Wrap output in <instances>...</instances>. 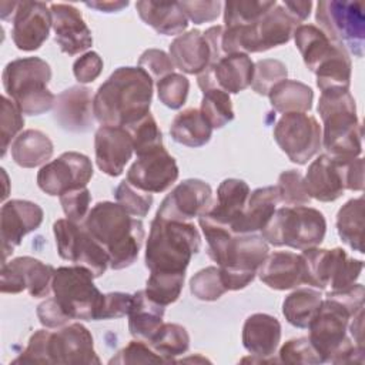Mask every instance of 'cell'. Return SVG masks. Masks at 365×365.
<instances>
[{
    "label": "cell",
    "mask_w": 365,
    "mask_h": 365,
    "mask_svg": "<svg viewBox=\"0 0 365 365\" xmlns=\"http://www.w3.org/2000/svg\"><path fill=\"white\" fill-rule=\"evenodd\" d=\"M311 321L308 339L322 362L362 364L364 348L348 332L351 318L364 308L365 288L354 284L341 291H329Z\"/></svg>",
    "instance_id": "obj_1"
},
{
    "label": "cell",
    "mask_w": 365,
    "mask_h": 365,
    "mask_svg": "<svg viewBox=\"0 0 365 365\" xmlns=\"http://www.w3.org/2000/svg\"><path fill=\"white\" fill-rule=\"evenodd\" d=\"M153 78L141 67H118L93 97V113L101 125L127 127L150 113Z\"/></svg>",
    "instance_id": "obj_2"
},
{
    "label": "cell",
    "mask_w": 365,
    "mask_h": 365,
    "mask_svg": "<svg viewBox=\"0 0 365 365\" xmlns=\"http://www.w3.org/2000/svg\"><path fill=\"white\" fill-rule=\"evenodd\" d=\"M83 227L106 250L110 259L108 268L123 269L137 259L145 235L144 225L118 202H97Z\"/></svg>",
    "instance_id": "obj_3"
},
{
    "label": "cell",
    "mask_w": 365,
    "mask_h": 365,
    "mask_svg": "<svg viewBox=\"0 0 365 365\" xmlns=\"http://www.w3.org/2000/svg\"><path fill=\"white\" fill-rule=\"evenodd\" d=\"M201 248V237L192 222L170 221L155 215L151 221L144 262L150 272H185Z\"/></svg>",
    "instance_id": "obj_4"
},
{
    "label": "cell",
    "mask_w": 365,
    "mask_h": 365,
    "mask_svg": "<svg viewBox=\"0 0 365 365\" xmlns=\"http://www.w3.org/2000/svg\"><path fill=\"white\" fill-rule=\"evenodd\" d=\"M324 131L322 145L335 158H355L362 153V125L349 90L321 91L318 101Z\"/></svg>",
    "instance_id": "obj_5"
},
{
    "label": "cell",
    "mask_w": 365,
    "mask_h": 365,
    "mask_svg": "<svg viewBox=\"0 0 365 365\" xmlns=\"http://www.w3.org/2000/svg\"><path fill=\"white\" fill-rule=\"evenodd\" d=\"M51 78L48 63L40 57L16 58L3 70V87L23 114L40 115L54 107L56 96L47 88Z\"/></svg>",
    "instance_id": "obj_6"
},
{
    "label": "cell",
    "mask_w": 365,
    "mask_h": 365,
    "mask_svg": "<svg viewBox=\"0 0 365 365\" xmlns=\"http://www.w3.org/2000/svg\"><path fill=\"white\" fill-rule=\"evenodd\" d=\"M298 26L299 23L287 11L282 3H277L251 26L224 27L222 51L225 56L267 51L288 43Z\"/></svg>",
    "instance_id": "obj_7"
},
{
    "label": "cell",
    "mask_w": 365,
    "mask_h": 365,
    "mask_svg": "<svg viewBox=\"0 0 365 365\" xmlns=\"http://www.w3.org/2000/svg\"><path fill=\"white\" fill-rule=\"evenodd\" d=\"M327 232V221L321 211L307 205L281 207L275 210L261 237L274 247L307 250L318 247Z\"/></svg>",
    "instance_id": "obj_8"
},
{
    "label": "cell",
    "mask_w": 365,
    "mask_h": 365,
    "mask_svg": "<svg viewBox=\"0 0 365 365\" xmlns=\"http://www.w3.org/2000/svg\"><path fill=\"white\" fill-rule=\"evenodd\" d=\"M93 278V274L80 265L60 267L54 271V298L71 319H100L104 294L94 285Z\"/></svg>",
    "instance_id": "obj_9"
},
{
    "label": "cell",
    "mask_w": 365,
    "mask_h": 365,
    "mask_svg": "<svg viewBox=\"0 0 365 365\" xmlns=\"http://www.w3.org/2000/svg\"><path fill=\"white\" fill-rule=\"evenodd\" d=\"M365 6L361 1H319L315 20L325 36L355 57L364 56Z\"/></svg>",
    "instance_id": "obj_10"
},
{
    "label": "cell",
    "mask_w": 365,
    "mask_h": 365,
    "mask_svg": "<svg viewBox=\"0 0 365 365\" xmlns=\"http://www.w3.org/2000/svg\"><path fill=\"white\" fill-rule=\"evenodd\" d=\"M268 242L255 234H235L218 265L227 291L245 288L268 254Z\"/></svg>",
    "instance_id": "obj_11"
},
{
    "label": "cell",
    "mask_w": 365,
    "mask_h": 365,
    "mask_svg": "<svg viewBox=\"0 0 365 365\" xmlns=\"http://www.w3.org/2000/svg\"><path fill=\"white\" fill-rule=\"evenodd\" d=\"M53 232L60 258L88 269L94 278L106 272L110 264L108 255L83 224L60 218L53 224Z\"/></svg>",
    "instance_id": "obj_12"
},
{
    "label": "cell",
    "mask_w": 365,
    "mask_h": 365,
    "mask_svg": "<svg viewBox=\"0 0 365 365\" xmlns=\"http://www.w3.org/2000/svg\"><path fill=\"white\" fill-rule=\"evenodd\" d=\"M274 140L295 164H307L322 145L317 118L307 113H287L274 127Z\"/></svg>",
    "instance_id": "obj_13"
},
{
    "label": "cell",
    "mask_w": 365,
    "mask_h": 365,
    "mask_svg": "<svg viewBox=\"0 0 365 365\" xmlns=\"http://www.w3.org/2000/svg\"><path fill=\"white\" fill-rule=\"evenodd\" d=\"M93 177L91 160L77 151L63 153L37 173V185L48 195H61L73 188L87 187Z\"/></svg>",
    "instance_id": "obj_14"
},
{
    "label": "cell",
    "mask_w": 365,
    "mask_h": 365,
    "mask_svg": "<svg viewBox=\"0 0 365 365\" xmlns=\"http://www.w3.org/2000/svg\"><path fill=\"white\" fill-rule=\"evenodd\" d=\"M54 267L33 257H17L1 265L0 291L3 294H19L24 289L33 298L47 297L51 289Z\"/></svg>",
    "instance_id": "obj_15"
},
{
    "label": "cell",
    "mask_w": 365,
    "mask_h": 365,
    "mask_svg": "<svg viewBox=\"0 0 365 365\" xmlns=\"http://www.w3.org/2000/svg\"><path fill=\"white\" fill-rule=\"evenodd\" d=\"M212 190L208 182L198 178H188L174 187L161 201L157 217L170 221H184L205 214L211 208Z\"/></svg>",
    "instance_id": "obj_16"
},
{
    "label": "cell",
    "mask_w": 365,
    "mask_h": 365,
    "mask_svg": "<svg viewBox=\"0 0 365 365\" xmlns=\"http://www.w3.org/2000/svg\"><path fill=\"white\" fill-rule=\"evenodd\" d=\"M254 77V61L248 54H227L217 63L210 64L198 74L201 91L218 88L228 94H237L251 86Z\"/></svg>",
    "instance_id": "obj_17"
},
{
    "label": "cell",
    "mask_w": 365,
    "mask_h": 365,
    "mask_svg": "<svg viewBox=\"0 0 365 365\" xmlns=\"http://www.w3.org/2000/svg\"><path fill=\"white\" fill-rule=\"evenodd\" d=\"M178 178V167L171 154L163 147L137 157L127 171V181L145 192H163Z\"/></svg>",
    "instance_id": "obj_18"
},
{
    "label": "cell",
    "mask_w": 365,
    "mask_h": 365,
    "mask_svg": "<svg viewBox=\"0 0 365 365\" xmlns=\"http://www.w3.org/2000/svg\"><path fill=\"white\" fill-rule=\"evenodd\" d=\"M44 212L40 205L27 200H10L0 210V231L3 262L20 245L24 235L37 230L43 222Z\"/></svg>",
    "instance_id": "obj_19"
},
{
    "label": "cell",
    "mask_w": 365,
    "mask_h": 365,
    "mask_svg": "<svg viewBox=\"0 0 365 365\" xmlns=\"http://www.w3.org/2000/svg\"><path fill=\"white\" fill-rule=\"evenodd\" d=\"M50 364H100L91 332L80 322L64 325L50 335Z\"/></svg>",
    "instance_id": "obj_20"
},
{
    "label": "cell",
    "mask_w": 365,
    "mask_h": 365,
    "mask_svg": "<svg viewBox=\"0 0 365 365\" xmlns=\"http://www.w3.org/2000/svg\"><path fill=\"white\" fill-rule=\"evenodd\" d=\"M11 38L23 51H34L47 40L51 29V11L41 1H19L13 17Z\"/></svg>",
    "instance_id": "obj_21"
},
{
    "label": "cell",
    "mask_w": 365,
    "mask_h": 365,
    "mask_svg": "<svg viewBox=\"0 0 365 365\" xmlns=\"http://www.w3.org/2000/svg\"><path fill=\"white\" fill-rule=\"evenodd\" d=\"M51 29L60 50L68 56H76L93 46L91 30L86 24L81 13L73 4L53 3Z\"/></svg>",
    "instance_id": "obj_22"
},
{
    "label": "cell",
    "mask_w": 365,
    "mask_h": 365,
    "mask_svg": "<svg viewBox=\"0 0 365 365\" xmlns=\"http://www.w3.org/2000/svg\"><path fill=\"white\" fill-rule=\"evenodd\" d=\"M133 141L124 127L101 125L94 135V153L97 167L110 177L123 174L133 155Z\"/></svg>",
    "instance_id": "obj_23"
},
{
    "label": "cell",
    "mask_w": 365,
    "mask_h": 365,
    "mask_svg": "<svg viewBox=\"0 0 365 365\" xmlns=\"http://www.w3.org/2000/svg\"><path fill=\"white\" fill-rule=\"evenodd\" d=\"M54 120L71 133H86L93 125L91 90L84 86H73L61 91L54 103Z\"/></svg>",
    "instance_id": "obj_24"
},
{
    "label": "cell",
    "mask_w": 365,
    "mask_h": 365,
    "mask_svg": "<svg viewBox=\"0 0 365 365\" xmlns=\"http://www.w3.org/2000/svg\"><path fill=\"white\" fill-rule=\"evenodd\" d=\"M257 274L265 285L277 291L292 289L305 284L302 257L291 251L268 252Z\"/></svg>",
    "instance_id": "obj_25"
},
{
    "label": "cell",
    "mask_w": 365,
    "mask_h": 365,
    "mask_svg": "<svg viewBox=\"0 0 365 365\" xmlns=\"http://www.w3.org/2000/svg\"><path fill=\"white\" fill-rule=\"evenodd\" d=\"M304 181L309 197L322 202L335 201L345 191L339 161L328 154L318 155L309 164Z\"/></svg>",
    "instance_id": "obj_26"
},
{
    "label": "cell",
    "mask_w": 365,
    "mask_h": 365,
    "mask_svg": "<svg viewBox=\"0 0 365 365\" xmlns=\"http://www.w3.org/2000/svg\"><path fill=\"white\" fill-rule=\"evenodd\" d=\"M281 341V324L268 314L250 315L242 327V345L259 362H269Z\"/></svg>",
    "instance_id": "obj_27"
},
{
    "label": "cell",
    "mask_w": 365,
    "mask_h": 365,
    "mask_svg": "<svg viewBox=\"0 0 365 365\" xmlns=\"http://www.w3.org/2000/svg\"><path fill=\"white\" fill-rule=\"evenodd\" d=\"M279 204L277 185L259 187L250 192L242 214L231 225L234 234H254L261 231Z\"/></svg>",
    "instance_id": "obj_28"
},
{
    "label": "cell",
    "mask_w": 365,
    "mask_h": 365,
    "mask_svg": "<svg viewBox=\"0 0 365 365\" xmlns=\"http://www.w3.org/2000/svg\"><path fill=\"white\" fill-rule=\"evenodd\" d=\"M170 58L178 70L187 74H200L211 63V53L200 30L180 34L170 44Z\"/></svg>",
    "instance_id": "obj_29"
},
{
    "label": "cell",
    "mask_w": 365,
    "mask_h": 365,
    "mask_svg": "<svg viewBox=\"0 0 365 365\" xmlns=\"http://www.w3.org/2000/svg\"><path fill=\"white\" fill-rule=\"evenodd\" d=\"M250 192V187L244 180L227 178L218 185L217 200L205 214L215 222L231 228L242 214Z\"/></svg>",
    "instance_id": "obj_30"
},
{
    "label": "cell",
    "mask_w": 365,
    "mask_h": 365,
    "mask_svg": "<svg viewBox=\"0 0 365 365\" xmlns=\"http://www.w3.org/2000/svg\"><path fill=\"white\" fill-rule=\"evenodd\" d=\"M140 19L158 34L177 36L188 27V19L178 1H151L135 3Z\"/></svg>",
    "instance_id": "obj_31"
},
{
    "label": "cell",
    "mask_w": 365,
    "mask_h": 365,
    "mask_svg": "<svg viewBox=\"0 0 365 365\" xmlns=\"http://www.w3.org/2000/svg\"><path fill=\"white\" fill-rule=\"evenodd\" d=\"M294 38L307 68L312 73H315L336 53L344 50L331 41L325 33L314 24H299L294 31Z\"/></svg>",
    "instance_id": "obj_32"
},
{
    "label": "cell",
    "mask_w": 365,
    "mask_h": 365,
    "mask_svg": "<svg viewBox=\"0 0 365 365\" xmlns=\"http://www.w3.org/2000/svg\"><path fill=\"white\" fill-rule=\"evenodd\" d=\"M165 307L154 302L144 289L133 294V302L128 311V331L140 341L148 342L163 325Z\"/></svg>",
    "instance_id": "obj_33"
},
{
    "label": "cell",
    "mask_w": 365,
    "mask_h": 365,
    "mask_svg": "<svg viewBox=\"0 0 365 365\" xmlns=\"http://www.w3.org/2000/svg\"><path fill=\"white\" fill-rule=\"evenodd\" d=\"M10 151L17 165L23 168H34L47 164L53 155L54 145L43 131L30 128L14 138Z\"/></svg>",
    "instance_id": "obj_34"
},
{
    "label": "cell",
    "mask_w": 365,
    "mask_h": 365,
    "mask_svg": "<svg viewBox=\"0 0 365 365\" xmlns=\"http://www.w3.org/2000/svg\"><path fill=\"white\" fill-rule=\"evenodd\" d=\"M170 134L175 143L197 148L210 141L212 127L198 108H185L174 117L170 127Z\"/></svg>",
    "instance_id": "obj_35"
},
{
    "label": "cell",
    "mask_w": 365,
    "mask_h": 365,
    "mask_svg": "<svg viewBox=\"0 0 365 365\" xmlns=\"http://www.w3.org/2000/svg\"><path fill=\"white\" fill-rule=\"evenodd\" d=\"M269 103L279 113H307L312 107L314 91L309 86L297 80H282L269 93Z\"/></svg>",
    "instance_id": "obj_36"
},
{
    "label": "cell",
    "mask_w": 365,
    "mask_h": 365,
    "mask_svg": "<svg viewBox=\"0 0 365 365\" xmlns=\"http://www.w3.org/2000/svg\"><path fill=\"white\" fill-rule=\"evenodd\" d=\"M336 231L344 244L364 254V197L352 198L339 208Z\"/></svg>",
    "instance_id": "obj_37"
},
{
    "label": "cell",
    "mask_w": 365,
    "mask_h": 365,
    "mask_svg": "<svg viewBox=\"0 0 365 365\" xmlns=\"http://www.w3.org/2000/svg\"><path fill=\"white\" fill-rule=\"evenodd\" d=\"M322 295L312 288H297L282 302V314L285 319L297 328H308L317 315Z\"/></svg>",
    "instance_id": "obj_38"
},
{
    "label": "cell",
    "mask_w": 365,
    "mask_h": 365,
    "mask_svg": "<svg viewBox=\"0 0 365 365\" xmlns=\"http://www.w3.org/2000/svg\"><path fill=\"white\" fill-rule=\"evenodd\" d=\"M364 268L361 259L349 257L342 248L329 250L328 271H327V288L331 291H341L355 284Z\"/></svg>",
    "instance_id": "obj_39"
},
{
    "label": "cell",
    "mask_w": 365,
    "mask_h": 365,
    "mask_svg": "<svg viewBox=\"0 0 365 365\" xmlns=\"http://www.w3.org/2000/svg\"><path fill=\"white\" fill-rule=\"evenodd\" d=\"M148 345L163 358L164 362H173L175 356L185 354L190 348V335L182 325L167 322L160 327Z\"/></svg>",
    "instance_id": "obj_40"
},
{
    "label": "cell",
    "mask_w": 365,
    "mask_h": 365,
    "mask_svg": "<svg viewBox=\"0 0 365 365\" xmlns=\"http://www.w3.org/2000/svg\"><path fill=\"white\" fill-rule=\"evenodd\" d=\"M278 1L230 0L224 3V27L251 26L269 11Z\"/></svg>",
    "instance_id": "obj_41"
},
{
    "label": "cell",
    "mask_w": 365,
    "mask_h": 365,
    "mask_svg": "<svg viewBox=\"0 0 365 365\" xmlns=\"http://www.w3.org/2000/svg\"><path fill=\"white\" fill-rule=\"evenodd\" d=\"M184 278L185 272H150L144 291L154 302L167 307L178 299Z\"/></svg>",
    "instance_id": "obj_42"
},
{
    "label": "cell",
    "mask_w": 365,
    "mask_h": 365,
    "mask_svg": "<svg viewBox=\"0 0 365 365\" xmlns=\"http://www.w3.org/2000/svg\"><path fill=\"white\" fill-rule=\"evenodd\" d=\"M133 141V148L137 157L150 154L158 148H163V134L158 128V124L151 113L145 114L138 121L124 127Z\"/></svg>",
    "instance_id": "obj_43"
},
{
    "label": "cell",
    "mask_w": 365,
    "mask_h": 365,
    "mask_svg": "<svg viewBox=\"0 0 365 365\" xmlns=\"http://www.w3.org/2000/svg\"><path fill=\"white\" fill-rule=\"evenodd\" d=\"M200 111L212 128H222L225 124L234 120L230 94L218 88L202 91Z\"/></svg>",
    "instance_id": "obj_44"
},
{
    "label": "cell",
    "mask_w": 365,
    "mask_h": 365,
    "mask_svg": "<svg viewBox=\"0 0 365 365\" xmlns=\"http://www.w3.org/2000/svg\"><path fill=\"white\" fill-rule=\"evenodd\" d=\"M191 294L201 301H217L221 298L227 288L221 279L218 267H207L200 269L190 281Z\"/></svg>",
    "instance_id": "obj_45"
},
{
    "label": "cell",
    "mask_w": 365,
    "mask_h": 365,
    "mask_svg": "<svg viewBox=\"0 0 365 365\" xmlns=\"http://www.w3.org/2000/svg\"><path fill=\"white\" fill-rule=\"evenodd\" d=\"M287 66L275 58H264L254 64L251 87L259 96H268L269 90L282 80H287Z\"/></svg>",
    "instance_id": "obj_46"
},
{
    "label": "cell",
    "mask_w": 365,
    "mask_h": 365,
    "mask_svg": "<svg viewBox=\"0 0 365 365\" xmlns=\"http://www.w3.org/2000/svg\"><path fill=\"white\" fill-rule=\"evenodd\" d=\"M279 202L295 207V205H307L311 201V197L307 191L304 175L297 170L282 171L278 177L277 182Z\"/></svg>",
    "instance_id": "obj_47"
},
{
    "label": "cell",
    "mask_w": 365,
    "mask_h": 365,
    "mask_svg": "<svg viewBox=\"0 0 365 365\" xmlns=\"http://www.w3.org/2000/svg\"><path fill=\"white\" fill-rule=\"evenodd\" d=\"M114 197L117 202L133 217L135 218H144L153 204V195L150 192H145L133 184H130L127 180L121 181L115 190Z\"/></svg>",
    "instance_id": "obj_48"
},
{
    "label": "cell",
    "mask_w": 365,
    "mask_h": 365,
    "mask_svg": "<svg viewBox=\"0 0 365 365\" xmlns=\"http://www.w3.org/2000/svg\"><path fill=\"white\" fill-rule=\"evenodd\" d=\"M190 90V81L185 76L171 73L157 81L158 100L171 110H178L184 106Z\"/></svg>",
    "instance_id": "obj_49"
},
{
    "label": "cell",
    "mask_w": 365,
    "mask_h": 365,
    "mask_svg": "<svg viewBox=\"0 0 365 365\" xmlns=\"http://www.w3.org/2000/svg\"><path fill=\"white\" fill-rule=\"evenodd\" d=\"M24 125L23 113L16 106L13 100L7 96L1 97V115H0V128H1V157L6 155L9 145L19 135L20 130Z\"/></svg>",
    "instance_id": "obj_50"
},
{
    "label": "cell",
    "mask_w": 365,
    "mask_h": 365,
    "mask_svg": "<svg viewBox=\"0 0 365 365\" xmlns=\"http://www.w3.org/2000/svg\"><path fill=\"white\" fill-rule=\"evenodd\" d=\"M279 361L284 364H322L319 355L317 354L315 348L309 342L308 336L294 338L287 341L279 352H278Z\"/></svg>",
    "instance_id": "obj_51"
},
{
    "label": "cell",
    "mask_w": 365,
    "mask_h": 365,
    "mask_svg": "<svg viewBox=\"0 0 365 365\" xmlns=\"http://www.w3.org/2000/svg\"><path fill=\"white\" fill-rule=\"evenodd\" d=\"M90 202L91 194L87 187L73 188L60 195V204L67 220L76 224L84 222L90 212Z\"/></svg>",
    "instance_id": "obj_52"
},
{
    "label": "cell",
    "mask_w": 365,
    "mask_h": 365,
    "mask_svg": "<svg viewBox=\"0 0 365 365\" xmlns=\"http://www.w3.org/2000/svg\"><path fill=\"white\" fill-rule=\"evenodd\" d=\"M50 335L51 331H36L26 346V349L13 361V364H50Z\"/></svg>",
    "instance_id": "obj_53"
},
{
    "label": "cell",
    "mask_w": 365,
    "mask_h": 365,
    "mask_svg": "<svg viewBox=\"0 0 365 365\" xmlns=\"http://www.w3.org/2000/svg\"><path fill=\"white\" fill-rule=\"evenodd\" d=\"M164 362L163 358L145 344V341H131L115 356L110 359V364H157Z\"/></svg>",
    "instance_id": "obj_54"
},
{
    "label": "cell",
    "mask_w": 365,
    "mask_h": 365,
    "mask_svg": "<svg viewBox=\"0 0 365 365\" xmlns=\"http://www.w3.org/2000/svg\"><path fill=\"white\" fill-rule=\"evenodd\" d=\"M138 67H141L153 80H161L167 74H171L174 64L170 56L158 48L145 50L138 58Z\"/></svg>",
    "instance_id": "obj_55"
},
{
    "label": "cell",
    "mask_w": 365,
    "mask_h": 365,
    "mask_svg": "<svg viewBox=\"0 0 365 365\" xmlns=\"http://www.w3.org/2000/svg\"><path fill=\"white\" fill-rule=\"evenodd\" d=\"M181 10L191 20L194 24H202L207 21H214L221 9V1H204V0H194V1H178Z\"/></svg>",
    "instance_id": "obj_56"
},
{
    "label": "cell",
    "mask_w": 365,
    "mask_h": 365,
    "mask_svg": "<svg viewBox=\"0 0 365 365\" xmlns=\"http://www.w3.org/2000/svg\"><path fill=\"white\" fill-rule=\"evenodd\" d=\"M103 71V60L96 51H87L73 64V74L80 84L94 81Z\"/></svg>",
    "instance_id": "obj_57"
},
{
    "label": "cell",
    "mask_w": 365,
    "mask_h": 365,
    "mask_svg": "<svg viewBox=\"0 0 365 365\" xmlns=\"http://www.w3.org/2000/svg\"><path fill=\"white\" fill-rule=\"evenodd\" d=\"M37 317L43 327L48 329H57L67 325L71 318L61 309L56 298H48L37 307Z\"/></svg>",
    "instance_id": "obj_58"
},
{
    "label": "cell",
    "mask_w": 365,
    "mask_h": 365,
    "mask_svg": "<svg viewBox=\"0 0 365 365\" xmlns=\"http://www.w3.org/2000/svg\"><path fill=\"white\" fill-rule=\"evenodd\" d=\"M133 302V295L127 292H108L104 294L103 308L100 312V319L121 318L128 315L130 307Z\"/></svg>",
    "instance_id": "obj_59"
},
{
    "label": "cell",
    "mask_w": 365,
    "mask_h": 365,
    "mask_svg": "<svg viewBox=\"0 0 365 365\" xmlns=\"http://www.w3.org/2000/svg\"><path fill=\"white\" fill-rule=\"evenodd\" d=\"M342 171L344 187L349 191H362L364 188V160L355 158H336Z\"/></svg>",
    "instance_id": "obj_60"
},
{
    "label": "cell",
    "mask_w": 365,
    "mask_h": 365,
    "mask_svg": "<svg viewBox=\"0 0 365 365\" xmlns=\"http://www.w3.org/2000/svg\"><path fill=\"white\" fill-rule=\"evenodd\" d=\"M282 6L301 24L304 20L308 19L311 13L312 1H284Z\"/></svg>",
    "instance_id": "obj_61"
},
{
    "label": "cell",
    "mask_w": 365,
    "mask_h": 365,
    "mask_svg": "<svg viewBox=\"0 0 365 365\" xmlns=\"http://www.w3.org/2000/svg\"><path fill=\"white\" fill-rule=\"evenodd\" d=\"M87 7L96 9L98 11H104V13H115L123 10L124 7L128 6V1H87L86 3Z\"/></svg>",
    "instance_id": "obj_62"
}]
</instances>
